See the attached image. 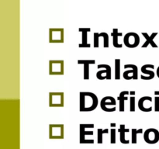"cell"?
Returning a JSON list of instances; mask_svg holds the SVG:
<instances>
[{
	"mask_svg": "<svg viewBox=\"0 0 159 149\" xmlns=\"http://www.w3.org/2000/svg\"><path fill=\"white\" fill-rule=\"evenodd\" d=\"M78 48H91V44H78Z\"/></svg>",
	"mask_w": 159,
	"mask_h": 149,
	"instance_id": "obj_28",
	"label": "cell"
},
{
	"mask_svg": "<svg viewBox=\"0 0 159 149\" xmlns=\"http://www.w3.org/2000/svg\"><path fill=\"white\" fill-rule=\"evenodd\" d=\"M109 133V129L106 128V129H101L99 128L97 130V143L98 144H103V134H108Z\"/></svg>",
	"mask_w": 159,
	"mask_h": 149,
	"instance_id": "obj_22",
	"label": "cell"
},
{
	"mask_svg": "<svg viewBox=\"0 0 159 149\" xmlns=\"http://www.w3.org/2000/svg\"><path fill=\"white\" fill-rule=\"evenodd\" d=\"M125 68H129L123 72V76L126 80H137L138 78V68L135 65H125Z\"/></svg>",
	"mask_w": 159,
	"mask_h": 149,
	"instance_id": "obj_12",
	"label": "cell"
},
{
	"mask_svg": "<svg viewBox=\"0 0 159 149\" xmlns=\"http://www.w3.org/2000/svg\"><path fill=\"white\" fill-rule=\"evenodd\" d=\"M100 37H103V48H109V35L106 32L100 33Z\"/></svg>",
	"mask_w": 159,
	"mask_h": 149,
	"instance_id": "obj_23",
	"label": "cell"
},
{
	"mask_svg": "<svg viewBox=\"0 0 159 149\" xmlns=\"http://www.w3.org/2000/svg\"><path fill=\"white\" fill-rule=\"evenodd\" d=\"M118 131L119 132V141H120V142L125 144H129L130 141L126 139V133L130 132V129L126 128L125 124H120Z\"/></svg>",
	"mask_w": 159,
	"mask_h": 149,
	"instance_id": "obj_17",
	"label": "cell"
},
{
	"mask_svg": "<svg viewBox=\"0 0 159 149\" xmlns=\"http://www.w3.org/2000/svg\"><path fill=\"white\" fill-rule=\"evenodd\" d=\"M98 68H103L101 70H99L96 73V78L99 80H110L112 78V69L111 67L109 65H99L97 66Z\"/></svg>",
	"mask_w": 159,
	"mask_h": 149,
	"instance_id": "obj_9",
	"label": "cell"
},
{
	"mask_svg": "<svg viewBox=\"0 0 159 149\" xmlns=\"http://www.w3.org/2000/svg\"><path fill=\"white\" fill-rule=\"evenodd\" d=\"M154 95H155V96H159V91L154 92Z\"/></svg>",
	"mask_w": 159,
	"mask_h": 149,
	"instance_id": "obj_32",
	"label": "cell"
},
{
	"mask_svg": "<svg viewBox=\"0 0 159 149\" xmlns=\"http://www.w3.org/2000/svg\"><path fill=\"white\" fill-rule=\"evenodd\" d=\"M130 94L134 96V95H135V91H131V92H130Z\"/></svg>",
	"mask_w": 159,
	"mask_h": 149,
	"instance_id": "obj_31",
	"label": "cell"
},
{
	"mask_svg": "<svg viewBox=\"0 0 159 149\" xmlns=\"http://www.w3.org/2000/svg\"><path fill=\"white\" fill-rule=\"evenodd\" d=\"M130 95L129 91H122L119 93L117 99L119 100V110L123 112L125 110V101L128 99V96Z\"/></svg>",
	"mask_w": 159,
	"mask_h": 149,
	"instance_id": "obj_16",
	"label": "cell"
},
{
	"mask_svg": "<svg viewBox=\"0 0 159 149\" xmlns=\"http://www.w3.org/2000/svg\"><path fill=\"white\" fill-rule=\"evenodd\" d=\"M49 106L51 107H63L64 93H49Z\"/></svg>",
	"mask_w": 159,
	"mask_h": 149,
	"instance_id": "obj_7",
	"label": "cell"
},
{
	"mask_svg": "<svg viewBox=\"0 0 159 149\" xmlns=\"http://www.w3.org/2000/svg\"><path fill=\"white\" fill-rule=\"evenodd\" d=\"M110 126H111V128L112 127H113V128H115V127H116V124H114V123H113V124H110Z\"/></svg>",
	"mask_w": 159,
	"mask_h": 149,
	"instance_id": "obj_30",
	"label": "cell"
},
{
	"mask_svg": "<svg viewBox=\"0 0 159 149\" xmlns=\"http://www.w3.org/2000/svg\"><path fill=\"white\" fill-rule=\"evenodd\" d=\"M154 66L153 65H144L141 67V71L142 74L141 75V78L143 80H151L153 79L155 76V73L154 72L153 69Z\"/></svg>",
	"mask_w": 159,
	"mask_h": 149,
	"instance_id": "obj_13",
	"label": "cell"
},
{
	"mask_svg": "<svg viewBox=\"0 0 159 149\" xmlns=\"http://www.w3.org/2000/svg\"><path fill=\"white\" fill-rule=\"evenodd\" d=\"M136 109V99L134 96L130 98V110L131 112H134Z\"/></svg>",
	"mask_w": 159,
	"mask_h": 149,
	"instance_id": "obj_25",
	"label": "cell"
},
{
	"mask_svg": "<svg viewBox=\"0 0 159 149\" xmlns=\"http://www.w3.org/2000/svg\"><path fill=\"white\" fill-rule=\"evenodd\" d=\"M123 43L125 46L128 48H137L140 44L139 35L134 32L127 33L123 37Z\"/></svg>",
	"mask_w": 159,
	"mask_h": 149,
	"instance_id": "obj_6",
	"label": "cell"
},
{
	"mask_svg": "<svg viewBox=\"0 0 159 149\" xmlns=\"http://www.w3.org/2000/svg\"><path fill=\"white\" fill-rule=\"evenodd\" d=\"M96 63L95 60H78V65H84V69H83V78L85 80L89 79V65H94Z\"/></svg>",
	"mask_w": 159,
	"mask_h": 149,
	"instance_id": "obj_14",
	"label": "cell"
},
{
	"mask_svg": "<svg viewBox=\"0 0 159 149\" xmlns=\"http://www.w3.org/2000/svg\"><path fill=\"white\" fill-rule=\"evenodd\" d=\"M152 97L151 96H143L138 101V108L142 112H151L152 107Z\"/></svg>",
	"mask_w": 159,
	"mask_h": 149,
	"instance_id": "obj_11",
	"label": "cell"
},
{
	"mask_svg": "<svg viewBox=\"0 0 159 149\" xmlns=\"http://www.w3.org/2000/svg\"><path fill=\"white\" fill-rule=\"evenodd\" d=\"M116 129L111 128V130H110V144H116Z\"/></svg>",
	"mask_w": 159,
	"mask_h": 149,
	"instance_id": "obj_26",
	"label": "cell"
},
{
	"mask_svg": "<svg viewBox=\"0 0 159 149\" xmlns=\"http://www.w3.org/2000/svg\"><path fill=\"white\" fill-rule=\"evenodd\" d=\"M115 79H120V59L116 58L115 59Z\"/></svg>",
	"mask_w": 159,
	"mask_h": 149,
	"instance_id": "obj_21",
	"label": "cell"
},
{
	"mask_svg": "<svg viewBox=\"0 0 159 149\" xmlns=\"http://www.w3.org/2000/svg\"><path fill=\"white\" fill-rule=\"evenodd\" d=\"M49 42L50 43H63L64 29L51 28L49 30Z\"/></svg>",
	"mask_w": 159,
	"mask_h": 149,
	"instance_id": "obj_10",
	"label": "cell"
},
{
	"mask_svg": "<svg viewBox=\"0 0 159 149\" xmlns=\"http://www.w3.org/2000/svg\"><path fill=\"white\" fill-rule=\"evenodd\" d=\"M156 74H157V76L158 77V78H159V66L157 67V71H156Z\"/></svg>",
	"mask_w": 159,
	"mask_h": 149,
	"instance_id": "obj_29",
	"label": "cell"
},
{
	"mask_svg": "<svg viewBox=\"0 0 159 149\" xmlns=\"http://www.w3.org/2000/svg\"><path fill=\"white\" fill-rule=\"evenodd\" d=\"M142 35L144 36V37H145V39H146L145 43L142 45L143 48H147V47H148L149 44L151 45L152 48H157V45L156 44L155 42L154 41V39L155 38V36L157 35V33H152V34H151V36H149L148 33L144 32V33H142Z\"/></svg>",
	"mask_w": 159,
	"mask_h": 149,
	"instance_id": "obj_15",
	"label": "cell"
},
{
	"mask_svg": "<svg viewBox=\"0 0 159 149\" xmlns=\"http://www.w3.org/2000/svg\"><path fill=\"white\" fill-rule=\"evenodd\" d=\"M111 36L113 37V44L114 48H123V44L119 43V36H123V33H119L118 29L114 28L113 30V32L111 33Z\"/></svg>",
	"mask_w": 159,
	"mask_h": 149,
	"instance_id": "obj_18",
	"label": "cell"
},
{
	"mask_svg": "<svg viewBox=\"0 0 159 149\" xmlns=\"http://www.w3.org/2000/svg\"><path fill=\"white\" fill-rule=\"evenodd\" d=\"M99 105L96 95L90 92L79 93V110L81 112H91L95 110Z\"/></svg>",
	"mask_w": 159,
	"mask_h": 149,
	"instance_id": "obj_1",
	"label": "cell"
},
{
	"mask_svg": "<svg viewBox=\"0 0 159 149\" xmlns=\"http://www.w3.org/2000/svg\"><path fill=\"white\" fill-rule=\"evenodd\" d=\"M78 31L81 33V44H88V33L91 31V28H79Z\"/></svg>",
	"mask_w": 159,
	"mask_h": 149,
	"instance_id": "obj_19",
	"label": "cell"
},
{
	"mask_svg": "<svg viewBox=\"0 0 159 149\" xmlns=\"http://www.w3.org/2000/svg\"><path fill=\"white\" fill-rule=\"evenodd\" d=\"M100 107L105 112H115L116 109V100L113 96H105L100 101Z\"/></svg>",
	"mask_w": 159,
	"mask_h": 149,
	"instance_id": "obj_3",
	"label": "cell"
},
{
	"mask_svg": "<svg viewBox=\"0 0 159 149\" xmlns=\"http://www.w3.org/2000/svg\"><path fill=\"white\" fill-rule=\"evenodd\" d=\"M95 125L93 124H81L79 125V143L80 144H94V140H89L87 137L94 135Z\"/></svg>",
	"mask_w": 159,
	"mask_h": 149,
	"instance_id": "obj_2",
	"label": "cell"
},
{
	"mask_svg": "<svg viewBox=\"0 0 159 149\" xmlns=\"http://www.w3.org/2000/svg\"><path fill=\"white\" fill-rule=\"evenodd\" d=\"M49 74L51 75H63V60H51L49 61Z\"/></svg>",
	"mask_w": 159,
	"mask_h": 149,
	"instance_id": "obj_4",
	"label": "cell"
},
{
	"mask_svg": "<svg viewBox=\"0 0 159 149\" xmlns=\"http://www.w3.org/2000/svg\"><path fill=\"white\" fill-rule=\"evenodd\" d=\"M143 134L142 128H140L138 130L133 128L131 130V143L132 144H137L138 143V134Z\"/></svg>",
	"mask_w": 159,
	"mask_h": 149,
	"instance_id": "obj_20",
	"label": "cell"
},
{
	"mask_svg": "<svg viewBox=\"0 0 159 149\" xmlns=\"http://www.w3.org/2000/svg\"><path fill=\"white\" fill-rule=\"evenodd\" d=\"M144 139L148 144H156L159 141V131L155 128H148L144 131Z\"/></svg>",
	"mask_w": 159,
	"mask_h": 149,
	"instance_id": "obj_8",
	"label": "cell"
},
{
	"mask_svg": "<svg viewBox=\"0 0 159 149\" xmlns=\"http://www.w3.org/2000/svg\"><path fill=\"white\" fill-rule=\"evenodd\" d=\"M100 33H94L93 34V47L98 48L100 47Z\"/></svg>",
	"mask_w": 159,
	"mask_h": 149,
	"instance_id": "obj_24",
	"label": "cell"
},
{
	"mask_svg": "<svg viewBox=\"0 0 159 149\" xmlns=\"http://www.w3.org/2000/svg\"><path fill=\"white\" fill-rule=\"evenodd\" d=\"M154 111L159 112V96L154 97Z\"/></svg>",
	"mask_w": 159,
	"mask_h": 149,
	"instance_id": "obj_27",
	"label": "cell"
},
{
	"mask_svg": "<svg viewBox=\"0 0 159 149\" xmlns=\"http://www.w3.org/2000/svg\"><path fill=\"white\" fill-rule=\"evenodd\" d=\"M49 138L50 139H63V124H50L49 125Z\"/></svg>",
	"mask_w": 159,
	"mask_h": 149,
	"instance_id": "obj_5",
	"label": "cell"
}]
</instances>
